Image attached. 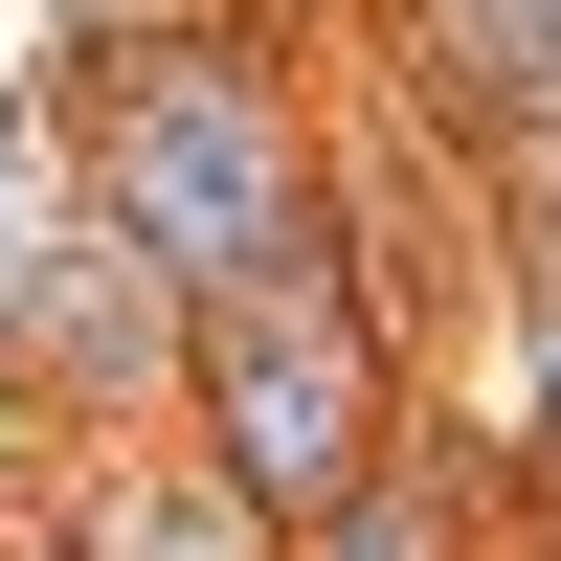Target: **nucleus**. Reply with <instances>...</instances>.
<instances>
[{"mask_svg": "<svg viewBox=\"0 0 561 561\" xmlns=\"http://www.w3.org/2000/svg\"><path fill=\"white\" fill-rule=\"evenodd\" d=\"M0 561H45V539H0Z\"/></svg>", "mask_w": 561, "mask_h": 561, "instance_id": "1a4fd4ad", "label": "nucleus"}, {"mask_svg": "<svg viewBox=\"0 0 561 561\" xmlns=\"http://www.w3.org/2000/svg\"><path fill=\"white\" fill-rule=\"evenodd\" d=\"M158 382H180V270L90 203L68 90L23 68L0 90V404L23 427H158Z\"/></svg>", "mask_w": 561, "mask_h": 561, "instance_id": "7ed1b4c3", "label": "nucleus"}, {"mask_svg": "<svg viewBox=\"0 0 561 561\" xmlns=\"http://www.w3.org/2000/svg\"><path fill=\"white\" fill-rule=\"evenodd\" d=\"M68 158H90V203L135 225V248L180 270V293H248V270H293V248H337V113H314V68L270 23H113V45H68Z\"/></svg>", "mask_w": 561, "mask_h": 561, "instance_id": "f257e3e1", "label": "nucleus"}, {"mask_svg": "<svg viewBox=\"0 0 561 561\" xmlns=\"http://www.w3.org/2000/svg\"><path fill=\"white\" fill-rule=\"evenodd\" d=\"M158 404H180V449L293 539V517H337V494L404 449L427 382H404V314H382V270H359V225H337V248L248 270V293H180V382Z\"/></svg>", "mask_w": 561, "mask_h": 561, "instance_id": "f03ea898", "label": "nucleus"}, {"mask_svg": "<svg viewBox=\"0 0 561 561\" xmlns=\"http://www.w3.org/2000/svg\"><path fill=\"white\" fill-rule=\"evenodd\" d=\"M494 337H517V382H494V472H517V517H561V270L494 293Z\"/></svg>", "mask_w": 561, "mask_h": 561, "instance_id": "0eeeda50", "label": "nucleus"}, {"mask_svg": "<svg viewBox=\"0 0 561 561\" xmlns=\"http://www.w3.org/2000/svg\"><path fill=\"white\" fill-rule=\"evenodd\" d=\"M404 90H427L449 158L561 135V0H404Z\"/></svg>", "mask_w": 561, "mask_h": 561, "instance_id": "423d86ee", "label": "nucleus"}, {"mask_svg": "<svg viewBox=\"0 0 561 561\" xmlns=\"http://www.w3.org/2000/svg\"><path fill=\"white\" fill-rule=\"evenodd\" d=\"M293 561H517V472H494V427H427V404H404V449L337 494V517H293Z\"/></svg>", "mask_w": 561, "mask_h": 561, "instance_id": "39448f33", "label": "nucleus"}, {"mask_svg": "<svg viewBox=\"0 0 561 561\" xmlns=\"http://www.w3.org/2000/svg\"><path fill=\"white\" fill-rule=\"evenodd\" d=\"M472 248L494 270H561V135H494L472 158Z\"/></svg>", "mask_w": 561, "mask_h": 561, "instance_id": "6e6552de", "label": "nucleus"}, {"mask_svg": "<svg viewBox=\"0 0 561 561\" xmlns=\"http://www.w3.org/2000/svg\"><path fill=\"white\" fill-rule=\"evenodd\" d=\"M23 539H45V561H293L203 449H135V427H68V494H45Z\"/></svg>", "mask_w": 561, "mask_h": 561, "instance_id": "20e7f679", "label": "nucleus"}]
</instances>
